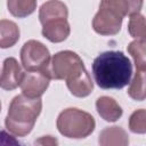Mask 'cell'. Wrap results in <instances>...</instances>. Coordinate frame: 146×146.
I'll return each instance as SVG.
<instances>
[{
    "label": "cell",
    "instance_id": "6da1fadb",
    "mask_svg": "<svg viewBox=\"0 0 146 146\" xmlns=\"http://www.w3.org/2000/svg\"><path fill=\"white\" fill-rule=\"evenodd\" d=\"M48 76L50 80H65L70 92L79 98L89 96L94 90V82L82 59L71 50L58 51L50 58Z\"/></svg>",
    "mask_w": 146,
    "mask_h": 146
},
{
    "label": "cell",
    "instance_id": "7a4b0ae2",
    "mask_svg": "<svg viewBox=\"0 0 146 146\" xmlns=\"http://www.w3.org/2000/svg\"><path fill=\"white\" fill-rule=\"evenodd\" d=\"M92 74L99 88L122 89L131 80L132 65L122 51H105L95 58Z\"/></svg>",
    "mask_w": 146,
    "mask_h": 146
},
{
    "label": "cell",
    "instance_id": "3957f363",
    "mask_svg": "<svg viewBox=\"0 0 146 146\" xmlns=\"http://www.w3.org/2000/svg\"><path fill=\"white\" fill-rule=\"evenodd\" d=\"M42 102L39 98H30L24 94L18 95L10 102L5 119L6 129L17 137L27 136L40 115Z\"/></svg>",
    "mask_w": 146,
    "mask_h": 146
},
{
    "label": "cell",
    "instance_id": "277c9868",
    "mask_svg": "<svg viewBox=\"0 0 146 146\" xmlns=\"http://www.w3.org/2000/svg\"><path fill=\"white\" fill-rule=\"evenodd\" d=\"M56 125L59 133L64 137L81 139L92 133L96 122L94 116L88 112L70 107L59 113Z\"/></svg>",
    "mask_w": 146,
    "mask_h": 146
},
{
    "label": "cell",
    "instance_id": "5b68a950",
    "mask_svg": "<svg viewBox=\"0 0 146 146\" xmlns=\"http://www.w3.org/2000/svg\"><path fill=\"white\" fill-rule=\"evenodd\" d=\"M21 62L26 71H41L48 75L50 52L42 42L29 40L21 49Z\"/></svg>",
    "mask_w": 146,
    "mask_h": 146
},
{
    "label": "cell",
    "instance_id": "8992f818",
    "mask_svg": "<svg viewBox=\"0 0 146 146\" xmlns=\"http://www.w3.org/2000/svg\"><path fill=\"white\" fill-rule=\"evenodd\" d=\"M123 17L113 8L100 3L92 19V29L100 35H115L120 32Z\"/></svg>",
    "mask_w": 146,
    "mask_h": 146
},
{
    "label": "cell",
    "instance_id": "52a82bcc",
    "mask_svg": "<svg viewBox=\"0 0 146 146\" xmlns=\"http://www.w3.org/2000/svg\"><path fill=\"white\" fill-rule=\"evenodd\" d=\"M49 82L50 78L47 73L41 71H26L23 72L19 87L25 96L30 98H39L49 87Z\"/></svg>",
    "mask_w": 146,
    "mask_h": 146
},
{
    "label": "cell",
    "instance_id": "ba28073f",
    "mask_svg": "<svg viewBox=\"0 0 146 146\" xmlns=\"http://www.w3.org/2000/svg\"><path fill=\"white\" fill-rule=\"evenodd\" d=\"M23 71L17 59L14 57H8L3 62L2 72L0 74V88L3 90L16 89L22 80Z\"/></svg>",
    "mask_w": 146,
    "mask_h": 146
},
{
    "label": "cell",
    "instance_id": "9c48e42d",
    "mask_svg": "<svg viewBox=\"0 0 146 146\" xmlns=\"http://www.w3.org/2000/svg\"><path fill=\"white\" fill-rule=\"evenodd\" d=\"M71 27L67 18H55L42 24V35L50 42H63L70 35Z\"/></svg>",
    "mask_w": 146,
    "mask_h": 146
},
{
    "label": "cell",
    "instance_id": "30bf717a",
    "mask_svg": "<svg viewBox=\"0 0 146 146\" xmlns=\"http://www.w3.org/2000/svg\"><path fill=\"white\" fill-rule=\"evenodd\" d=\"M96 108L102 119L107 122H115L122 116V107L115 99L108 96H102L96 100Z\"/></svg>",
    "mask_w": 146,
    "mask_h": 146
},
{
    "label": "cell",
    "instance_id": "8fae6325",
    "mask_svg": "<svg viewBox=\"0 0 146 146\" xmlns=\"http://www.w3.org/2000/svg\"><path fill=\"white\" fill-rule=\"evenodd\" d=\"M67 7L59 0H49L44 2L39 10V19L41 24L55 18H67Z\"/></svg>",
    "mask_w": 146,
    "mask_h": 146
},
{
    "label": "cell",
    "instance_id": "7c38bea8",
    "mask_svg": "<svg viewBox=\"0 0 146 146\" xmlns=\"http://www.w3.org/2000/svg\"><path fill=\"white\" fill-rule=\"evenodd\" d=\"M98 143L103 146H125L129 144V136L121 127H107L100 131Z\"/></svg>",
    "mask_w": 146,
    "mask_h": 146
},
{
    "label": "cell",
    "instance_id": "4fadbf2b",
    "mask_svg": "<svg viewBox=\"0 0 146 146\" xmlns=\"http://www.w3.org/2000/svg\"><path fill=\"white\" fill-rule=\"evenodd\" d=\"M18 40L19 29L17 24L9 19H0V48H10Z\"/></svg>",
    "mask_w": 146,
    "mask_h": 146
},
{
    "label": "cell",
    "instance_id": "5bb4252c",
    "mask_svg": "<svg viewBox=\"0 0 146 146\" xmlns=\"http://www.w3.org/2000/svg\"><path fill=\"white\" fill-rule=\"evenodd\" d=\"M100 3L113 8L122 17L137 14L143 7V0H102Z\"/></svg>",
    "mask_w": 146,
    "mask_h": 146
},
{
    "label": "cell",
    "instance_id": "9a60e30c",
    "mask_svg": "<svg viewBox=\"0 0 146 146\" xmlns=\"http://www.w3.org/2000/svg\"><path fill=\"white\" fill-rule=\"evenodd\" d=\"M8 11L17 18L30 16L36 9V0H7Z\"/></svg>",
    "mask_w": 146,
    "mask_h": 146
},
{
    "label": "cell",
    "instance_id": "2e32d148",
    "mask_svg": "<svg viewBox=\"0 0 146 146\" xmlns=\"http://www.w3.org/2000/svg\"><path fill=\"white\" fill-rule=\"evenodd\" d=\"M146 42L145 39H136L130 42L128 46V52L132 56L136 70L145 71L146 70V51H145Z\"/></svg>",
    "mask_w": 146,
    "mask_h": 146
},
{
    "label": "cell",
    "instance_id": "e0dca14e",
    "mask_svg": "<svg viewBox=\"0 0 146 146\" xmlns=\"http://www.w3.org/2000/svg\"><path fill=\"white\" fill-rule=\"evenodd\" d=\"M128 95L138 102L145 99V71L136 70L132 81L129 82Z\"/></svg>",
    "mask_w": 146,
    "mask_h": 146
},
{
    "label": "cell",
    "instance_id": "ac0fdd59",
    "mask_svg": "<svg viewBox=\"0 0 146 146\" xmlns=\"http://www.w3.org/2000/svg\"><path fill=\"white\" fill-rule=\"evenodd\" d=\"M128 31H129V34L135 39H145L146 24H145L144 15L139 13L130 15L129 23H128Z\"/></svg>",
    "mask_w": 146,
    "mask_h": 146
},
{
    "label": "cell",
    "instance_id": "d6986e66",
    "mask_svg": "<svg viewBox=\"0 0 146 146\" xmlns=\"http://www.w3.org/2000/svg\"><path fill=\"white\" fill-rule=\"evenodd\" d=\"M129 129L135 133L146 132V111L144 108L135 111L129 117Z\"/></svg>",
    "mask_w": 146,
    "mask_h": 146
},
{
    "label": "cell",
    "instance_id": "ffe728a7",
    "mask_svg": "<svg viewBox=\"0 0 146 146\" xmlns=\"http://www.w3.org/2000/svg\"><path fill=\"white\" fill-rule=\"evenodd\" d=\"M0 145H19V141L0 127Z\"/></svg>",
    "mask_w": 146,
    "mask_h": 146
},
{
    "label": "cell",
    "instance_id": "44dd1931",
    "mask_svg": "<svg viewBox=\"0 0 146 146\" xmlns=\"http://www.w3.org/2000/svg\"><path fill=\"white\" fill-rule=\"evenodd\" d=\"M35 144H42V145H56L57 140L54 139L51 136H44L38 140H35Z\"/></svg>",
    "mask_w": 146,
    "mask_h": 146
},
{
    "label": "cell",
    "instance_id": "7402d4cb",
    "mask_svg": "<svg viewBox=\"0 0 146 146\" xmlns=\"http://www.w3.org/2000/svg\"><path fill=\"white\" fill-rule=\"evenodd\" d=\"M0 112H1V102H0Z\"/></svg>",
    "mask_w": 146,
    "mask_h": 146
}]
</instances>
